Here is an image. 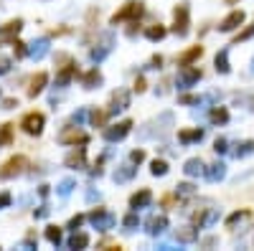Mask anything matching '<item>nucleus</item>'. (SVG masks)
Here are the masks:
<instances>
[{
    "label": "nucleus",
    "mask_w": 254,
    "mask_h": 251,
    "mask_svg": "<svg viewBox=\"0 0 254 251\" xmlns=\"http://www.w3.org/2000/svg\"><path fill=\"white\" fill-rule=\"evenodd\" d=\"M130 129H132V120H122V122L112 125V127H104V140L107 142H119L122 137L130 135Z\"/></svg>",
    "instance_id": "nucleus-9"
},
{
    "label": "nucleus",
    "mask_w": 254,
    "mask_h": 251,
    "mask_svg": "<svg viewBox=\"0 0 254 251\" xmlns=\"http://www.w3.org/2000/svg\"><path fill=\"white\" fill-rule=\"evenodd\" d=\"M135 173H138L135 162H132V165H119V168L114 170V183H127V180L135 178Z\"/></svg>",
    "instance_id": "nucleus-24"
},
{
    "label": "nucleus",
    "mask_w": 254,
    "mask_h": 251,
    "mask_svg": "<svg viewBox=\"0 0 254 251\" xmlns=\"http://www.w3.org/2000/svg\"><path fill=\"white\" fill-rule=\"evenodd\" d=\"M145 13V5L140 3V0H127V3L119 8L114 16H112V25H119V23H130V21H138L140 16Z\"/></svg>",
    "instance_id": "nucleus-1"
},
{
    "label": "nucleus",
    "mask_w": 254,
    "mask_h": 251,
    "mask_svg": "<svg viewBox=\"0 0 254 251\" xmlns=\"http://www.w3.org/2000/svg\"><path fill=\"white\" fill-rule=\"evenodd\" d=\"M150 173L155 175V178H163V175H168V162H166V160H153Z\"/></svg>",
    "instance_id": "nucleus-37"
},
{
    "label": "nucleus",
    "mask_w": 254,
    "mask_h": 251,
    "mask_svg": "<svg viewBox=\"0 0 254 251\" xmlns=\"http://www.w3.org/2000/svg\"><path fill=\"white\" fill-rule=\"evenodd\" d=\"M196 239H198V228L196 226H183V228L175 231V241H181V244H193Z\"/></svg>",
    "instance_id": "nucleus-22"
},
{
    "label": "nucleus",
    "mask_w": 254,
    "mask_h": 251,
    "mask_svg": "<svg viewBox=\"0 0 254 251\" xmlns=\"http://www.w3.org/2000/svg\"><path fill=\"white\" fill-rule=\"evenodd\" d=\"M89 120H92L94 127H104V125H107V120H110V112L107 109H94L92 114H89Z\"/></svg>",
    "instance_id": "nucleus-33"
},
{
    "label": "nucleus",
    "mask_w": 254,
    "mask_h": 251,
    "mask_svg": "<svg viewBox=\"0 0 254 251\" xmlns=\"http://www.w3.org/2000/svg\"><path fill=\"white\" fill-rule=\"evenodd\" d=\"M254 36V25H247L244 31H239L236 36H234V43H239V41H249Z\"/></svg>",
    "instance_id": "nucleus-40"
},
{
    "label": "nucleus",
    "mask_w": 254,
    "mask_h": 251,
    "mask_svg": "<svg viewBox=\"0 0 254 251\" xmlns=\"http://www.w3.org/2000/svg\"><path fill=\"white\" fill-rule=\"evenodd\" d=\"M160 64H163V56H153L150 58V69H160Z\"/></svg>",
    "instance_id": "nucleus-53"
},
{
    "label": "nucleus",
    "mask_w": 254,
    "mask_h": 251,
    "mask_svg": "<svg viewBox=\"0 0 254 251\" xmlns=\"http://www.w3.org/2000/svg\"><path fill=\"white\" fill-rule=\"evenodd\" d=\"M84 117H86V109H79V112H74L71 122H74V125H82V122H84Z\"/></svg>",
    "instance_id": "nucleus-48"
},
{
    "label": "nucleus",
    "mask_w": 254,
    "mask_h": 251,
    "mask_svg": "<svg viewBox=\"0 0 254 251\" xmlns=\"http://www.w3.org/2000/svg\"><path fill=\"white\" fill-rule=\"evenodd\" d=\"M142 160H145V150H132V152H130V162H135V165H140Z\"/></svg>",
    "instance_id": "nucleus-45"
},
{
    "label": "nucleus",
    "mask_w": 254,
    "mask_h": 251,
    "mask_svg": "<svg viewBox=\"0 0 254 251\" xmlns=\"http://www.w3.org/2000/svg\"><path fill=\"white\" fill-rule=\"evenodd\" d=\"M46 84H49V74H46V71H38L36 76L31 79V84H28V97L36 99L43 89H46Z\"/></svg>",
    "instance_id": "nucleus-14"
},
{
    "label": "nucleus",
    "mask_w": 254,
    "mask_h": 251,
    "mask_svg": "<svg viewBox=\"0 0 254 251\" xmlns=\"http://www.w3.org/2000/svg\"><path fill=\"white\" fill-rule=\"evenodd\" d=\"M56 61L61 64V66H58V71H56V81H58V86H66L71 79H77V76H79V69H77V64H74V58H71V56L58 53V56H56Z\"/></svg>",
    "instance_id": "nucleus-2"
},
{
    "label": "nucleus",
    "mask_w": 254,
    "mask_h": 251,
    "mask_svg": "<svg viewBox=\"0 0 254 251\" xmlns=\"http://www.w3.org/2000/svg\"><path fill=\"white\" fill-rule=\"evenodd\" d=\"M203 56V46H191L188 51H183L181 56H178V66H191L193 61H198V58Z\"/></svg>",
    "instance_id": "nucleus-19"
},
{
    "label": "nucleus",
    "mask_w": 254,
    "mask_h": 251,
    "mask_svg": "<svg viewBox=\"0 0 254 251\" xmlns=\"http://www.w3.org/2000/svg\"><path fill=\"white\" fill-rule=\"evenodd\" d=\"M46 53H49V38H38V41H33V46L28 49V56L36 58V61H41Z\"/></svg>",
    "instance_id": "nucleus-23"
},
{
    "label": "nucleus",
    "mask_w": 254,
    "mask_h": 251,
    "mask_svg": "<svg viewBox=\"0 0 254 251\" xmlns=\"http://www.w3.org/2000/svg\"><path fill=\"white\" fill-rule=\"evenodd\" d=\"M252 152H254V140H242V142H236V145H234V150H231V155H234L236 160L249 157Z\"/></svg>",
    "instance_id": "nucleus-25"
},
{
    "label": "nucleus",
    "mask_w": 254,
    "mask_h": 251,
    "mask_svg": "<svg viewBox=\"0 0 254 251\" xmlns=\"http://www.w3.org/2000/svg\"><path fill=\"white\" fill-rule=\"evenodd\" d=\"M127 107H130V92H127V89H119V92H114V94H112L107 112H110V117H112V114L122 112V109H127Z\"/></svg>",
    "instance_id": "nucleus-13"
},
{
    "label": "nucleus",
    "mask_w": 254,
    "mask_h": 251,
    "mask_svg": "<svg viewBox=\"0 0 254 251\" xmlns=\"http://www.w3.org/2000/svg\"><path fill=\"white\" fill-rule=\"evenodd\" d=\"M13 142V125L5 122V125H0V147H8Z\"/></svg>",
    "instance_id": "nucleus-34"
},
{
    "label": "nucleus",
    "mask_w": 254,
    "mask_h": 251,
    "mask_svg": "<svg viewBox=\"0 0 254 251\" xmlns=\"http://www.w3.org/2000/svg\"><path fill=\"white\" fill-rule=\"evenodd\" d=\"M138 33H140V23H138V21H130V28H127V36H130V38H135Z\"/></svg>",
    "instance_id": "nucleus-46"
},
{
    "label": "nucleus",
    "mask_w": 254,
    "mask_h": 251,
    "mask_svg": "<svg viewBox=\"0 0 254 251\" xmlns=\"http://www.w3.org/2000/svg\"><path fill=\"white\" fill-rule=\"evenodd\" d=\"M97 38H99V41L94 43V49L89 51V58H92L94 64L104 61V58L110 56L112 46H114V36H112V33H102V36H97Z\"/></svg>",
    "instance_id": "nucleus-5"
},
{
    "label": "nucleus",
    "mask_w": 254,
    "mask_h": 251,
    "mask_svg": "<svg viewBox=\"0 0 254 251\" xmlns=\"http://www.w3.org/2000/svg\"><path fill=\"white\" fill-rule=\"evenodd\" d=\"M153 203V193L147 188H142V190H138V193H132L130 196V208H147V205Z\"/></svg>",
    "instance_id": "nucleus-16"
},
{
    "label": "nucleus",
    "mask_w": 254,
    "mask_h": 251,
    "mask_svg": "<svg viewBox=\"0 0 254 251\" xmlns=\"http://www.w3.org/2000/svg\"><path fill=\"white\" fill-rule=\"evenodd\" d=\"M150 127H153V129H142L140 135H142V137H150V135H160V137H163V135H168V129L173 127V114H170V112H163L158 120L150 122Z\"/></svg>",
    "instance_id": "nucleus-6"
},
{
    "label": "nucleus",
    "mask_w": 254,
    "mask_h": 251,
    "mask_svg": "<svg viewBox=\"0 0 254 251\" xmlns=\"http://www.w3.org/2000/svg\"><path fill=\"white\" fill-rule=\"evenodd\" d=\"M94 198H99V193H94V190H86V201H94Z\"/></svg>",
    "instance_id": "nucleus-55"
},
{
    "label": "nucleus",
    "mask_w": 254,
    "mask_h": 251,
    "mask_svg": "<svg viewBox=\"0 0 254 251\" xmlns=\"http://www.w3.org/2000/svg\"><path fill=\"white\" fill-rule=\"evenodd\" d=\"M66 168H74V170H79V168H84L86 165V150H84V147H77V150H74V152H69L66 155Z\"/></svg>",
    "instance_id": "nucleus-18"
},
{
    "label": "nucleus",
    "mask_w": 254,
    "mask_h": 251,
    "mask_svg": "<svg viewBox=\"0 0 254 251\" xmlns=\"http://www.w3.org/2000/svg\"><path fill=\"white\" fill-rule=\"evenodd\" d=\"M252 71H254V58H252Z\"/></svg>",
    "instance_id": "nucleus-57"
},
{
    "label": "nucleus",
    "mask_w": 254,
    "mask_h": 251,
    "mask_svg": "<svg viewBox=\"0 0 254 251\" xmlns=\"http://www.w3.org/2000/svg\"><path fill=\"white\" fill-rule=\"evenodd\" d=\"M203 76V71L196 69V66H183L181 74H178V86H193V84H198Z\"/></svg>",
    "instance_id": "nucleus-12"
},
{
    "label": "nucleus",
    "mask_w": 254,
    "mask_h": 251,
    "mask_svg": "<svg viewBox=\"0 0 254 251\" xmlns=\"http://www.w3.org/2000/svg\"><path fill=\"white\" fill-rule=\"evenodd\" d=\"M214 66H216L219 74H229V71H231V66H229V51H226V49H221V51L216 53Z\"/></svg>",
    "instance_id": "nucleus-28"
},
{
    "label": "nucleus",
    "mask_w": 254,
    "mask_h": 251,
    "mask_svg": "<svg viewBox=\"0 0 254 251\" xmlns=\"http://www.w3.org/2000/svg\"><path fill=\"white\" fill-rule=\"evenodd\" d=\"M122 224H125V228H127V231H132V228H135V226L140 224V218H138V213H130V216H125Z\"/></svg>",
    "instance_id": "nucleus-41"
},
{
    "label": "nucleus",
    "mask_w": 254,
    "mask_h": 251,
    "mask_svg": "<svg viewBox=\"0 0 254 251\" xmlns=\"http://www.w3.org/2000/svg\"><path fill=\"white\" fill-rule=\"evenodd\" d=\"M244 21H247V13L244 10H234V13H229V16L219 23V31L221 33H231V31H236L239 25H244Z\"/></svg>",
    "instance_id": "nucleus-11"
},
{
    "label": "nucleus",
    "mask_w": 254,
    "mask_h": 251,
    "mask_svg": "<svg viewBox=\"0 0 254 251\" xmlns=\"http://www.w3.org/2000/svg\"><path fill=\"white\" fill-rule=\"evenodd\" d=\"M49 216V208H46V205H41V208L36 211V218H46Z\"/></svg>",
    "instance_id": "nucleus-54"
},
{
    "label": "nucleus",
    "mask_w": 254,
    "mask_h": 251,
    "mask_svg": "<svg viewBox=\"0 0 254 251\" xmlns=\"http://www.w3.org/2000/svg\"><path fill=\"white\" fill-rule=\"evenodd\" d=\"M168 228V216H150L147 218V233L150 236H160V233H166Z\"/></svg>",
    "instance_id": "nucleus-17"
},
{
    "label": "nucleus",
    "mask_w": 254,
    "mask_h": 251,
    "mask_svg": "<svg viewBox=\"0 0 254 251\" xmlns=\"http://www.w3.org/2000/svg\"><path fill=\"white\" fill-rule=\"evenodd\" d=\"M247 218H252V211H249V208H242V211H236V213H231V216L226 218V226H229V228H236V224H242V221H247Z\"/></svg>",
    "instance_id": "nucleus-31"
},
{
    "label": "nucleus",
    "mask_w": 254,
    "mask_h": 251,
    "mask_svg": "<svg viewBox=\"0 0 254 251\" xmlns=\"http://www.w3.org/2000/svg\"><path fill=\"white\" fill-rule=\"evenodd\" d=\"M178 140H181L183 145H188V142H201V140H203V129H198V127L181 129V132H178Z\"/></svg>",
    "instance_id": "nucleus-26"
},
{
    "label": "nucleus",
    "mask_w": 254,
    "mask_h": 251,
    "mask_svg": "<svg viewBox=\"0 0 254 251\" xmlns=\"http://www.w3.org/2000/svg\"><path fill=\"white\" fill-rule=\"evenodd\" d=\"M102 165H104V157H99L94 165H92V170H89V173H92V175H102Z\"/></svg>",
    "instance_id": "nucleus-51"
},
{
    "label": "nucleus",
    "mask_w": 254,
    "mask_h": 251,
    "mask_svg": "<svg viewBox=\"0 0 254 251\" xmlns=\"http://www.w3.org/2000/svg\"><path fill=\"white\" fill-rule=\"evenodd\" d=\"M16 107H18V99H13V97L3 99V109H16Z\"/></svg>",
    "instance_id": "nucleus-49"
},
{
    "label": "nucleus",
    "mask_w": 254,
    "mask_h": 251,
    "mask_svg": "<svg viewBox=\"0 0 254 251\" xmlns=\"http://www.w3.org/2000/svg\"><path fill=\"white\" fill-rule=\"evenodd\" d=\"M21 28H23V21L16 18V21H8L5 25H0V43H5L10 38H16L21 33Z\"/></svg>",
    "instance_id": "nucleus-15"
},
{
    "label": "nucleus",
    "mask_w": 254,
    "mask_h": 251,
    "mask_svg": "<svg viewBox=\"0 0 254 251\" xmlns=\"http://www.w3.org/2000/svg\"><path fill=\"white\" fill-rule=\"evenodd\" d=\"M10 205V193H0V208H5Z\"/></svg>",
    "instance_id": "nucleus-52"
},
{
    "label": "nucleus",
    "mask_w": 254,
    "mask_h": 251,
    "mask_svg": "<svg viewBox=\"0 0 254 251\" xmlns=\"http://www.w3.org/2000/svg\"><path fill=\"white\" fill-rule=\"evenodd\" d=\"M145 89H147V84H145V79H142V76H138V79H135V92H138V94H142Z\"/></svg>",
    "instance_id": "nucleus-50"
},
{
    "label": "nucleus",
    "mask_w": 254,
    "mask_h": 251,
    "mask_svg": "<svg viewBox=\"0 0 254 251\" xmlns=\"http://www.w3.org/2000/svg\"><path fill=\"white\" fill-rule=\"evenodd\" d=\"M201 97H196V94H183L181 97V104H201Z\"/></svg>",
    "instance_id": "nucleus-43"
},
{
    "label": "nucleus",
    "mask_w": 254,
    "mask_h": 251,
    "mask_svg": "<svg viewBox=\"0 0 254 251\" xmlns=\"http://www.w3.org/2000/svg\"><path fill=\"white\" fill-rule=\"evenodd\" d=\"M43 125H46V117H43L41 112H28L21 120V127H23L26 135H41Z\"/></svg>",
    "instance_id": "nucleus-7"
},
{
    "label": "nucleus",
    "mask_w": 254,
    "mask_h": 251,
    "mask_svg": "<svg viewBox=\"0 0 254 251\" xmlns=\"http://www.w3.org/2000/svg\"><path fill=\"white\" fill-rule=\"evenodd\" d=\"M211 122L214 125H226L229 122V109L226 107H214L211 109Z\"/></svg>",
    "instance_id": "nucleus-32"
},
{
    "label": "nucleus",
    "mask_w": 254,
    "mask_h": 251,
    "mask_svg": "<svg viewBox=\"0 0 254 251\" xmlns=\"http://www.w3.org/2000/svg\"><path fill=\"white\" fill-rule=\"evenodd\" d=\"M166 33H168V28L163 25V23H153V25H147V28H145L147 41H163V38H166Z\"/></svg>",
    "instance_id": "nucleus-27"
},
{
    "label": "nucleus",
    "mask_w": 254,
    "mask_h": 251,
    "mask_svg": "<svg viewBox=\"0 0 254 251\" xmlns=\"http://www.w3.org/2000/svg\"><path fill=\"white\" fill-rule=\"evenodd\" d=\"M214 150H216V152H226V150H229V142H226V137H219V140L214 142Z\"/></svg>",
    "instance_id": "nucleus-44"
},
{
    "label": "nucleus",
    "mask_w": 254,
    "mask_h": 251,
    "mask_svg": "<svg viewBox=\"0 0 254 251\" xmlns=\"http://www.w3.org/2000/svg\"><path fill=\"white\" fill-rule=\"evenodd\" d=\"M89 221H92L94 228H99V231H110V228L117 224V218H114L107 208H94L92 213H89Z\"/></svg>",
    "instance_id": "nucleus-8"
},
{
    "label": "nucleus",
    "mask_w": 254,
    "mask_h": 251,
    "mask_svg": "<svg viewBox=\"0 0 254 251\" xmlns=\"http://www.w3.org/2000/svg\"><path fill=\"white\" fill-rule=\"evenodd\" d=\"M175 196H178V201H181V198H193V196H196V185H191V183L175 185Z\"/></svg>",
    "instance_id": "nucleus-35"
},
{
    "label": "nucleus",
    "mask_w": 254,
    "mask_h": 251,
    "mask_svg": "<svg viewBox=\"0 0 254 251\" xmlns=\"http://www.w3.org/2000/svg\"><path fill=\"white\" fill-rule=\"evenodd\" d=\"M46 239H49L54 246H58V244H61V239H64V233H61V228H58V226H49V228H46Z\"/></svg>",
    "instance_id": "nucleus-38"
},
{
    "label": "nucleus",
    "mask_w": 254,
    "mask_h": 251,
    "mask_svg": "<svg viewBox=\"0 0 254 251\" xmlns=\"http://www.w3.org/2000/svg\"><path fill=\"white\" fill-rule=\"evenodd\" d=\"M28 165V157L26 155H13L8 157L3 165H0V180H10V178H16V175H21Z\"/></svg>",
    "instance_id": "nucleus-4"
},
{
    "label": "nucleus",
    "mask_w": 254,
    "mask_h": 251,
    "mask_svg": "<svg viewBox=\"0 0 254 251\" xmlns=\"http://www.w3.org/2000/svg\"><path fill=\"white\" fill-rule=\"evenodd\" d=\"M206 178L211 180V183H219V180H224L226 178V165H224V162H214V165H208L206 168Z\"/></svg>",
    "instance_id": "nucleus-20"
},
{
    "label": "nucleus",
    "mask_w": 254,
    "mask_h": 251,
    "mask_svg": "<svg viewBox=\"0 0 254 251\" xmlns=\"http://www.w3.org/2000/svg\"><path fill=\"white\" fill-rule=\"evenodd\" d=\"M82 84H84V89H94L97 84H102V74H99L97 69H92V71H86L84 76H82Z\"/></svg>",
    "instance_id": "nucleus-29"
},
{
    "label": "nucleus",
    "mask_w": 254,
    "mask_h": 251,
    "mask_svg": "<svg viewBox=\"0 0 254 251\" xmlns=\"http://www.w3.org/2000/svg\"><path fill=\"white\" fill-rule=\"evenodd\" d=\"M183 173H186V175H191V178H196V175H203V173H206L203 160H201V157H191V160H186Z\"/></svg>",
    "instance_id": "nucleus-21"
},
{
    "label": "nucleus",
    "mask_w": 254,
    "mask_h": 251,
    "mask_svg": "<svg viewBox=\"0 0 254 251\" xmlns=\"http://www.w3.org/2000/svg\"><path fill=\"white\" fill-rule=\"evenodd\" d=\"M82 221H84V216H79V213H77V216H74V218L69 221V228H71V231H77V228L82 226Z\"/></svg>",
    "instance_id": "nucleus-47"
},
{
    "label": "nucleus",
    "mask_w": 254,
    "mask_h": 251,
    "mask_svg": "<svg viewBox=\"0 0 254 251\" xmlns=\"http://www.w3.org/2000/svg\"><path fill=\"white\" fill-rule=\"evenodd\" d=\"M13 51H16V58H23V56H28V46L23 41H16L13 38Z\"/></svg>",
    "instance_id": "nucleus-39"
},
{
    "label": "nucleus",
    "mask_w": 254,
    "mask_h": 251,
    "mask_svg": "<svg viewBox=\"0 0 254 251\" xmlns=\"http://www.w3.org/2000/svg\"><path fill=\"white\" fill-rule=\"evenodd\" d=\"M89 246V233H84V231H74V236L69 239V249H86Z\"/></svg>",
    "instance_id": "nucleus-30"
},
{
    "label": "nucleus",
    "mask_w": 254,
    "mask_h": 251,
    "mask_svg": "<svg viewBox=\"0 0 254 251\" xmlns=\"http://www.w3.org/2000/svg\"><path fill=\"white\" fill-rule=\"evenodd\" d=\"M58 142L61 145H86L89 137H86V132H82L79 125H77V127H66L61 135H58Z\"/></svg>",
    "instance_id": "nucleus-10"
},
{
    "label": "nucleus",
    "mask_w": 254,
    "mask_h": 251,
    "mask_svg": "<svg viewBox=\"0 0 254 251\" xmlns=\"http://www.w3.org/2000/svg\"><path fill=\"white\" fill-rule=\"evenodd\" d=\"M10 66H13L10 56H0V76H3V74H8V71H10Z\"/></svg>",
    "instance_id": "nucleus-42"
},
{
    "label": "nucleus",
    "mask_w": 254,
    "mask_h": 251,
    "mask_svg": "<svg viewBox=\"0 0 254 251\" xmlns=\"http://www.w3.org/2000/svg\"><path fill=\"white\" fill-rule=\"evenodd\" d=\"M191 31V10H188V3H178L175 10H173V33L175 36H188Z\"/></svg>",
    "instance_id": "nucleus-3"
},
{
    "label": "nucleus",
    "mask_w": 254,
    "mask_h": 251,
    "mask_svg": "<svg viewBox=\"0 0 254 251\" xmlns=\"http://www.w3.org/2000/svg\"><path fill=\"white\" fill-rule=\"evenodd\" d=\"M226 3H229V5H236V3H239V0H226Z\"/></svg>",
    "instance_id": "nucleus-56"
},
{
    "label": "nucleus",
    "mask_w": 254,
    "mask_h": 251,
    "mask_svg": "<svg viewBox=\"0 0 254 251\" xmlns=\"http://www.w3.org/2000/svg\"><path fill=\"white\" fill-rule=\"evenodd\" d=\"M74 188H77V180H74V178H64L61 183H58V188H56V193L61 196V198H66V196L71 193Z\"/></svg>",
    "instance_id": "nucleus-36"
}]
</instances>
